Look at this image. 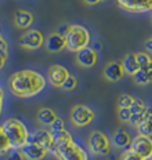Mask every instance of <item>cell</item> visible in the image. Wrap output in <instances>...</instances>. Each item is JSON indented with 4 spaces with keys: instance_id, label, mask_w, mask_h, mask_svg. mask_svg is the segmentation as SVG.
Masks as SVG:
<instances>
[{
    "instance_id": "obj_1",
    "label": "cell",
    "mask_w": 152,
    "mask_h": 160,
    "mask_svg": "<svg viewBox=\"0 0 152 160\" xmlns=\"http://www.w3.org/2000/svg\"><path fill=\"white\" fill-rule=\"evenodd\" d=\"M46 87V79L39 72L22 69L8 78V88L18 98H31L38 95Z\"/></svg>"
},
{
    "instance_id": "obj_2",
    "label": "cell",
    "mask_w": 152,
    "mask_h": 160,
    "mask_svg": "<svg viewBox=\"0 0 152 160\" xmlns=\"http://www.w3.org/2000/svg\"><path fill=\"white\" fill-rule=\"evenodd\" d=\"M2 130L7 135L11 146L15 149H21L25 144L29 142V132L28 128L21 120L18 119H7L2 123Z\"/></svg>"
},
{
    "instance_id": "obj_3",
    "label": "cell",
    "mask_w": 152,
    "mask_h": 160,
    "mask_svg": "<svg viewBox=\"0 0 152 160\" xmlns=\"http://www.w3.org/2000/svg\"><path fill=\"white\" fill-rule=\"evenodd\" d=\"M90 40V32L87 31V28H84L82 25H71L68 35L65 36L67 48L72 52H78L80 50L89 47Z\"/></svg>"
},
{
    "instance_id": "obj_4",
    "label": "cell",
    "mask_w": 152,
    "mask_h": 160,
    "mask_svg": "<svg viewBox=\"0 0 152 160\" xmlns=\"http://www.w3.org/2000/svg\"><path fill=\"white\" fill-rule=\"evenodd\" d=\"M51 153L58 160H89L87 152L72 139L65 144L53 146Z\"/></svg>"
},
{
    "instance_id": "obj_5",
    "label": "cell",
    "mask_w": 152,
    "mask_h": 160,
    "mask_svg": "<svg viewBox=\"0 0 152 160\" xmlns=\"http://www.w3.org/2000/svg\"><path fill=\"white\" fill-rule=\"evenodd\" d=\"M87 148L93 155L108 156L111 153V139L104 132L93 131L87 138Z\"/></svg>"
},
{
    "instance_id": "obj_6",
    "label": "cell",
    "mask_w": 152,
    "mask_h": 160,
    "mask_svg": "<svg viewBox=\"0 0 152 160\" xmlns=\"http://www.w3.org/2000/svg\"><path fill=\"white\" fill-rule=\"evenodd\" d=\"M95 119V113L87 105H75L71 111V122L76 127H87Z\"/></svg>"
},
{
    "instance_id": "obj_7",
    "label": "cell",
    "mask_w": 152,
    "mask_h": 160,
    "mask_svg": "<svg viewBox=\"0 0 152 160\" xmlns=\"http://www.w3.org/2000/svg\"><path fill=\"white\" fill-rule=\"evenodd\" d=\"M46 43L44 35L39 29H31L25 32L19 39V46L25 50H38Z\"/></svg>"
},
{
    "instance_id": "obj_8",
    "label": "cell",
    "mask_w": 152,
    "mask_h": 160,
    "mask_svg": "<svg viewBox=\"0 0 152 160\" xmlns=\"http://www.w3.org/2000/svg\"><path fill=\"white\" fill-rule=\"evenodd\" d=\"M131 152L137 153L138 156H141L143 159H149L152 156V138L151 137H145V135H140L134 137L133 141H131L130 145Z\"/></svg>"
},
{
    "instance_id": "obj_9",
    "label": "cell",
    "mask_w": 152,
    "mask_h": 160,
    "mask_svg": "<svg viewBox=\"0 0 152 160\" xmlns=\"http://www.w3.org/2000/svg\"><path fill=\"white\" fill-rule=\"evenodd\" d=\"M116 3L129 12H147L152 10V0H116Z\"/></svg>"
},
{
    "instance_id": "obj_10",
    "label": "cell",
    "mask_w": 152,
    "mask_h": 160,
    "mask_svg": "<svg viewBox=\"0 0 152 160\" xmlns=\"http://www.w3.org/2000/svg\"><path fill=\"white\" fill-rule=\"evenodd\" d=\"M76 62H78L82 68H93L98 62L97 51L90 47L80 50V51L76 52Z\"/></svg>"
},
{
    "instance_id": "obj_11",
    "label": "cell",
    "mask_w": 152,
    "mask_h": 160,
    "mask_svg": "<svg viewBox=\"0 0 152 160\" xmlns=\"http://www.w3.org/2000/svg\"><path fill=\"white\" fill-rule=\"evenodd\" d=\"M71 75L69 71L62 65H53L48 69V82L51 83V86L54 87H62V84L65 83V80L68 79V76Z\"/></svg>"
},
{
    "instance_id": "obj_12",
    "label": "cell",
    "mask_w": 152,
    "mask_h": 160,
    "mask_svg": "<svg viewBox=\"0 0 152 160\" xmlns=\"http://www.w3.org/2000/svg\"><path fill=\"white\" fill-rule=\"evenodd\" d=\"M29 141L43 149H46L47 152H51L53 149V135L48 130H38V131H35L29 137Z\"/></svg>"
},
{
    "instance_id": "obj_13",
    "label": "cell",
    "mask_w": 152,
    "mask_h": 160,
    "mask_svg": "<svg viewBox=\"0 0 152 160\" xmlns=\"http://www.w3.org/2000/svg\"><path fill=\"white\" fill-rule=\"evenodd\" d=\"M126 75L122 65V61H112L109 62L104 69V76L107 80H109L112 83H116L119 80H122Z\"/></svg>"
},
{
    "instance_id": "obj_14",
    "label": "cell",
    "mask_w": 152,
    "mask_h": 160,
    "mask_svg": "<svg viewBox=\"0 0 152 160\" xmlns=\"http://www.w3.org/2000/svg\"><path fill=\"white\" fill-rule=\"evenodd\" d=\"M21 152L24 153L26 160H43L46 156H47V151H46V149L40 148V146H38L31 141L22 146Z\"/></svg>"
},
{
    "instance_id": "obj_15",
    "label": "cell",
    "mask_w": 152,
    "mask_h": 160,
    "mask_svg": "<svg viewBox=\"0 0 152 160\" xmlns=\"http://www.w3.org/2000/svg\"><path fill=\"white\" fill-rule=\"evenodd\" d=\"M14 22L19 29H29L35 22V15L26 10H18L14 14Z\"/></svg>"
},
{
    "instance_id": "obj_16",
    "label": "cell",
    "mask_w": 152,
    "mask_h": 160,
    "mask_svg": "<svg viewBox=\"0 0 152 160\" xmlns=\"http://www.w3.org/2000/svg\"><path fill=\"white\" fill-rule=\"evenodd\" d=\"M111 141L118 149H126V148H130L133 138H131V135H130L129 131L120 128V130H118V131L114 132Z\"/></svg>"
},
{
    "instance_id": "obj_17",
    "label": "cell",
    "mask_w": 152,
    "mask_h": 160,
    "mask_svg": "<svg viewBox=\"0 0 152 160\" xmlns=\"http://www.w3.org/2000/svg\"><path fill=\"white\" fill-rule=\"evenodd\" d=\"M46 48L50 52H59L64 48H67V42H65V38L59 36L57 32L51 33L47 39H46Z\"/></svg>"
},
{
    "instance_id": "obj_18",
    "label": "cell",
    "mask_w": 152,
    "mask_h": 160,
    "mask_svg": "<svg viewBox=\"0 0 152 160\" xmlns=\"http://www.w3.org/2000/svg\"><path fill=\"white\" fill-rule=\"evenodd\" d=\"M135 84L138 86H148L152 84V62L145 68H141L135 75L133 76Z\"/></svg>"
},
{
    "instance_id": "obj_19",
    "label": "cell",
    "mask_w": 152,
    "mask_h": 160,
    "mask_svg": "<svg viewBox=\"0 0 152 160\" xmlns=\"http://www.w3.org/2000/svg\"><path fill=\"white\" fill-rule=\"evenodd\" d=\"M122 65H123L126 75H130V76H134L141 69L140 64L137 62V58H135V52H131V54H127L124 57L123 61H122Z\"/></svg>"
},
{
    "instance_id": "obj_20",
    "label": "cell",
    "mask_w": 152,
    "mask_h": 160,
    "mask_svg": "<svg viewBox=\"0 0 152 160\" xmlns=\"http://www.w3.org/2000/svg\"><path fill=\"white\" fill-rule=\"evenodd\" d=\"M57 119H58L57 113L50 108H43L38 113V120L43 126H51Z\"/></svg>"
},
{
    "instance_id": "obj_21",
    "label": "cell",
    "mask_w": 152,
    "mask_h": 160,
    "mask_svg": "<svg viewBox=\"0 0 152 160\" xmlns=\"http://www.w3.org/2000/svg\"><path fill=\"white\" fill-rule=\"evenodd\" d=\"M149 118H152V105H147L141 113H137V115L131 116L130 124L133 126V127H137L138 124H141V123L145 122V120L149 119Z\"/></svg>"
},
{
    "instance_id": "obj_22",
    "label": "cell",
    "mask_w": 152,
    "mask_h": 160,
    "mask_svg": "<svg viewBox=\"0 0 152 160\" xmlns=\"http://www.w3.org/2000/svg\"><path fill=\"white\" fill-rule=\"evenodd\" d=\"M53 146L55 145H61V144H65V142L68 141H72V135L69 134L67 130H62V131L59 132H53Z\"/></svg>"
},
{
    "instance_id": "obj_23",
    "label": "cell",
    "mask_w": 152,
    "mask_h": 160,
    "mask_svg": "<svg viewBox=\"0 0 152 160\" xmlns=\"http://www.w3.org/2000/svg\"><path fill=\"white\" fill-rule=\"evenodd\" d=\"M137 130H138V134H140V135L151 137V138H152V118L147 119L145 122L141 123V124H138Z\"/></svg>"
},
{
    "instance_id": "obj_24",
    "label": "cell",
    "mask_w": 152,
    "mask_h": 160,
    "mask_svg": "<svg viewBox=\"0 0 152 160\" xmlns=\"http://www.w3.org/2000/svg\"><path fill=\"white\" fill-rule=\"evenodd\" d=\"M11 149H13L11 142L8 141L7 135L4 134V131L2 130V126H0V155L8 153V151H11Z\"/></svg>"
},
{
    "instance_id": "obj_25",
    "label": "cell",
    "mask_w": 152,
    "mask_h": 160,
    "mask_svg": "<svg viewBox=\"0 0 152 160\" xmlns=\"http://www.w3.org/2000/svg\"><path fill=\"white\" fill-rule=\"evenodd\" d=\"M134 101H135V97L134 95H131V94H123V95H120V98H119V101H118V106L119 108H130L131 105L134 104Z\"/></svg>"
},
{
    "instance_id": "obj_26",
    "label": "cell",
    "mask_w": 152,
    "mask_h": 160,
    "mask_svg": "<svg viewBox=\"0 0 152 160\" xmlns=\"http://www.w3.org/2000/svg\"><path fill=\"white\" fill-rule=\"evenodd\" d=\"M135 58H137V62L140 64L141 68H145L152 62V58L149 55V52H145V51H140V52H135Z\"/></svg>"
},
{
    "instance_id": "obj_27",
    "label": "cell",
    "mask_w": 152,
    "mask_h": 160,
    "mask_svg": "<svg viewBox=\"0 0 152 160\" xmlns=\"http://www.w3.org/2000/svg\"><path fill=\"white\" fill-rule=\"evenodd\" d=\"M145 106H147V104H145L144 99L141 98H135L134 104L130 106V112L131 115H137V113H141L145 109Z\"/></svg>"
},
{
    "instance_id": "obj_28",
    "label": "cell",
    "mask_w": 152,
    "mask_h": 160,
    "mask_svg": "<svg viewBox=\"0 0 152 160\" xmlns=\"http://www.w3.org/2000/svg\"><path fill=\"white\" fill-rule=\"evenodd\" d=\"M76 86H78V79H76L73 75H69L68 79L65 80V83L62 84V88H64L65 91H73L76 88Z\"/></svg>"
},
{
    "instance_id": "obj_29",
    "label": "cell",
    "mask_w": 152,
    "mask_h": 160,
    "mask_svg": "<svg viewBox=\"0 0 152 160\" xmlns=\"http://www.w3.org/2000/svg\"><path fill=\"white\" fill-rule=\"evenodd\" d=\"M118 116H119V119H120V122L122 123H130V120H131V112H130V108H119V111H118Z\"/></svg>"
},
{
    "instance_id": "obj_30",
    "label": "cell",
    "mask_w": 152,
    "mask_h": 160,
    "mask_svg": "<svg viewBox=\"0 0 152 160\" xmlns=\"http://www.w3.org/2000/svg\"><path fill=\"white\" fill-rule=\"evenodd\" d=\"M7 160H25V156H24V153L21 152V149L13 148L11 151H8V153H7Z\"/></svg>"
},
{
    "instance_id": "obj_31",
    "label": "cell",
    "mask_w": 152,
    "mask_h": 160,
    "mask_svg": "<svg viewBox=\"0 0 152 160\" xmlns=\"http://www.w3.org/2000/svg\"><path fill=\"white\" fill-rule=\"evenodd\" d=\"M62 130H65V123H64V120L62 119H57L55 120L54 123H53V124L50 126V130H48V131L51 132H59V131H62Z\"/></svg>"
},
{
    "instance_id": "obj_32",
    "label": "cell",
    "mask_w": 152,
    "mask_h": 160,
    "mask_svg": "<svg viewBox=\"0 0 152 160\" xmlns=\"http://www.w3.org/2000/svg\"><path fill=\"white\" fill-rule=\"evenodd\" d=\"M119 160H145V159H143L141 156H138L137 153L131 152L130 149H129V151H124L123 153H122Z\"/></svg>"
},
{
    "instance_id": "obj_33",
    "label": "cell",
    "mask_w": 152,
    "mask_h": 160,
    "mask_svg": "<svg viewBox=\"0 0 152 160\" xmlns=\"http://www.w3.org/2000/svg\"><path fill=\"white\" fill-rule=\"evenodd\" d=\"M7 59H8V44L4 46V47H0V69L4 68Z\"/></svg>"
},
{
    "instance_id": "obj_34",
    "label": "cell",
    "mask_w": 152,
    "mask_h": 160,
    "mask_svg": "<svg viewBox=\"0 0 152 160\" xmlns=\"http://www.w3.org/2000/svg\"><path fill=\"white\" fill-rule=\"evenodd\" d=\"M69 28H71V25H69V24H64V25H61L58 28L57 33L59 36H62V38H65V36L68 35V32H69Z\"/></svg>"
},
{
    "instance_id": "obj_35",
    "label": "cell",
    "mask_w": 152,
    "mask_h": 160,
    "mask_svg": "<svg viewBox=\"0 0 152 160\" xmlns=\"http://www.w3.org/2000/svg\"><path fill=\"white\" fill-rule=\"evenodd\" d=\"M3 104H4V90L0 87V116L3 113Z\"/></svg>"
},
{
    "instance_id": "obj_36",
    "label": "cell",
    "mask_w": 152,
    "mask_h": 160,
    "mask_svg": "<svg viewBox=\"0 0 152 160\" xmlns=\"http://www.w3.org/2000/svg\"><path fill=\"white\" fill-rule=\"evenodd\" d=\"M145 48H147L148 52H152V36L151 38H148L147 42H145Z\"/></svg>"
},
{
    "instance_id": "obj_37",
    "label": "cell",
    "mask_w": 152,
    "mask_h": 160,
    "mask_svg": "<svg viewBox=\"0 0 152 160\" xmlns=\"http://www.w3.org/2000/svg\"><path fill=\"white\" fill-rule=\"evenodd\" d=\"M100 2L101 0H84V3H87V4H97Z\"/></svg>"
},
{
    "instance_id": "obj_38",
    "label": "cell",
    "mask_w": 152,
    "mask_h": 160,
    "mask_svg": "<svg viewBox=\"0 0 152 160\" xmlns=\"http://www.w3.org/2000/svg\"><path fill=\"white\" fill-rule=\"evenodd\" d=\"M147 160H152V156H151V158H149V159H147Z\"/></svg>"
},
{
    "instance_id": "obj_39",
    "label": "cell",
    "mask_w": 152,
    "mask_h": 160,
    "mask_svg": "<svg viewBox=\"0 0 152 160\" xmlns=\"http://www.w3.org/2000/svg\"><path fill=\"white\" fill-rule=\"evenodd\" d=\"M101 2H108V0H101Z\"/></svg>"
},
{
    "instance_id": "obj_40",
    "label": "cell",
    "mask_w": 152,
    "mask_h": 160,
    "mask_svg": "<svg viewBox=\"0 0 152 160\" xmlns=\"http://www.w3.org/2000/svg\"><path fill=\"white\" fill-rule=\"evenodd\" d=\"M0 38H2V31H0Z\"/></svg>"
}]
</instances>
